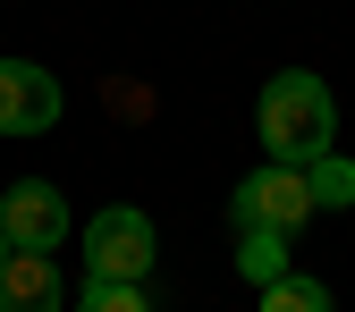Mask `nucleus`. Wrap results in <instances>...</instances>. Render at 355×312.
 Segmentation results:
<instances>
[{
  "mask_svg": "<svg viewBox=\"0 0 355 312\" xmlns=\"http://www.w3.org/2000/svg\"><path fill=\"white\" fill-rule=\"evenodd\" d=\"M0 312H68V279L51 253H9L0 270Z\"/></svg>",
  "mask_w": 355,
  "mask_h": 312,
  "instance_id": "nucleus-6",
  "label": "nucleus"
},
{
  "mask_svg": "<svg viewBox=\"0 0 355 312\" xmlns=\"http://www.w3.org/2000/svg\"><path fill=\"white\" fill-rule=\"evenodd\" d=\"M60 127V76L34 59H0V136H42Z\"/></svg>",
  "mask_w": 355,
  "mask_h": 312,
  "instance_id": "nucleus-5",
  "label": "nucleus"
},
{
  "mask_svg": "<svg viewBox=\"0 0 355 312\" xmlns=\"http://www.w3.org/2000/svg\"><path fill=\"white\" fill-rule=\"evenodd\" d=\"M9 253H17V245H9V228H0V270H9Z\"/></svg>",
  "mask_w": 355,
  "mask_h": 312,
  "instance_id": "nucleus-11",
  "label": "nucleus"
},
{
  "mask_svg": "<svg viewBox=\"0 0 355 312\" xmlns=\"http://www.w3.org/2000/svg\"><path fill=\"white\" fill-rule=\"evenodd\" d=\"M254 127H262V152H271V160L313 169V160L338 144V102H330V84H322L313 68H279L271 84H262Z\"/></svg>",
  "mask_w": 355,
  "mask_h": 312,
  "instance_id": "nucleus-1",
  "label": "nucleus"
},
{
  "mask_svg": "<svg viewBox=\"0 0 355 312\" xmlns=\"http://www.w3.org/2000/svg\"><path fill=\"white\" fill-rule=\"evenodd\" d=\"M237 270H245L254 287H271V279L288 270V237H279V228H237Z\"/></svg>",
  "mask_w": 355,
  "mask_h": 312,
  "instance_id": "nucleus-7",
  "label": "nucleus"
},
{
  "mask_svg": "<svg viewBox=\"0 0 355 312\" xmlns=\"http://www.w3.org/2000/svg\"><path fill=\"white\" fill-rule=\"evenodd\" d=\"M153 253H161V237H153V219L136 203H110V211L85 219V270H94V279H136L144 287Z\"/></svg>",
  "mask_w": 355,
  "mask_h": 312,
  "instance_id": "nucleus-2",
  "label": "nucleus"
},
{
  "mask_svg": "<svg viewBox=\"0 0 355 312\" xmlns=\"http://www.w3.org/2000/svg\"><path fill=\"white\" fill-rule=\"evenodd\" d=\"M0 228H9V245H17V253H60V245L76 237V219H68L60 186H42V177H17V186L0 194Z\"/></svg>",
  "mask_w": 355,
  "mask_h": 312,
  "instance_id": "nucleus-4",
  "label": "nucleus"
},
{
  "mask_svg": "<svg viewBox=\"0 0 355 312\" xmlns=\"http://www.w3.org/2000/svg\"><path fill=\"white\" fill-rule=\"evenodd\" d=\"M68 312H153V304H144L136 279H85V295H76Z\"/></svg>",
  "mask_w": 355,
  "mask_h": 312,
  "instance_id": "nucleus-10",
  "label": "nucleus"
},
{
  "mask_svg": "<svg viewBox=\"0 0 355 312\" xmlns=\"http://www.w3.org/2000/svg\"><path fill=\"white\" fill-rule=\"evenodd\" d=\"M304 219H313V177L288 169V160H262L245 186H237V228H279V237H296Z\"/></svg>",
  "mask_w": 355,
  "mask_h": 312,
  "instance_id": "nucleus-3",
  "label": "nucleus"
},
{
  "mask_svg": "<svg viewBox=\"0 0 355 312\" xmlns=\"http://www.w3.org/2000/svg\"><path fill=\"white\" fill-rule=\"evenodd\" d=\"M262 312H338V304H330V287H322V279H296V270H279L271 287H262Z\"/></svg>",
  "mask_w": 355,
  "mask_h": 312,
  "instance_id": "nucleus-8",
  "label": "nucleus"
},
{
  "mask_svg": "<svg viewBox=\"0 0 355 312\" xmlns=\"http://www.w3.org/2000/svg\"><path fill=\"white\" fill-rule=\"evenodd\" d=\"M304 177H313V211H347V203H355V160L322 152V160L304 169Z\"/></svg>",
  "mask_w": 355,
  "mask_h": 312,
  "instance_id": "nucleus-9",
  "label": "nucleus"
}]
</instances>
